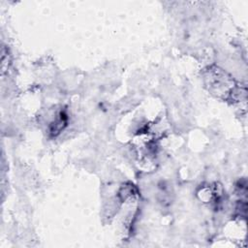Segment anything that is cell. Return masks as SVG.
<instances>
[{
    "instance_id": "6da1fadb",
    "label": "cell",
    "mask_w": 248,
    "mask_h": 248,
    "mask_svg": "<svg viewBox=\"0 0 248 248\" xmlns=\"http://www.w3.org/2000/svg\"><path fill=\"white\" fill-rule=\"evenodd\" d=\"M206 83L209 87V90L216 93L218 96L225 95V98L229 96V90L233 89V83H232V79L227 78L225 74L220 71V69H210L207 76L205 77Z\"/></svg>"
}]
</instances>
